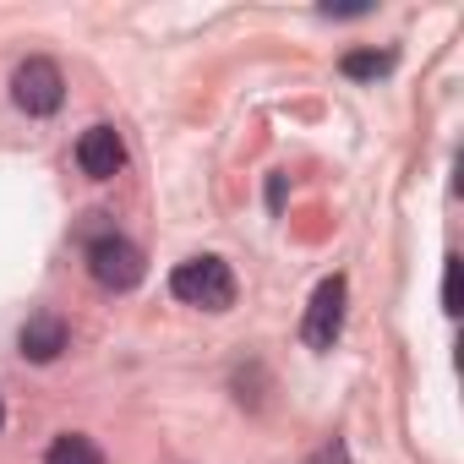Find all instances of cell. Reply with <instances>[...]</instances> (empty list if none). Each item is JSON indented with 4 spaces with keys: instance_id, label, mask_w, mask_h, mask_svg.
Wrapping results in <instances>:
<instances>
[{
    "instance_id": "8fae6325",
    "label": "cell",
    "mask_w": 464,
    "mask_h": 464,
    "mask_svg": "<svg viewBox=\"0 0 464 464\" xmlns=\"http://www.w3.org/2000/svg\"><path fill=\"white\" fill-rule=\"evenodd\" d=\"M0 426H6V404H0Z\"/></svg>"
},
{
    "instance_id": "3957f363",
    "label": "cell",
    "mask_w": 464,
    "mask_h": 464,
    "mask_svg": "<svg viewBox=\"0 0 464 464\" xmlns=\"http://www.w3.org/2000/svg\"><path fill=\"white\" fill-rule=\"evenodd\" d=\"M12 99H17L23 115H55V110L66 104V77H61V66L44 61V55L23 61V66L12 72Z\"/></svg>"
},
{
    "instance_id": "30bf717a",
    "label": "cell",
    "mask_w": 464,
    "mask_h": 464,
    "mask_svg": "<svg viewBox=\"0 0 464 464\" xmlns=\"http://www.w3.org/2000/svg\"><path fill=\"white\" fill-rule=\"evenodd\" d=\"M301 464H350V448H344V442L334 437V442H323V448H312V453H306Z\"/></svg>"
},
{
    "instance_id": "7a4b0ae2",
    "label": "cell",
    "mask_w": 464,
    "mask_h": 464,
    "mask_svg": "<svg viewBox=\"0 0 464 464\" xmlns=\"http://www.w3.org/2000/svg\"><path fill=\"white\" fill-rule=\"evenodd\" d=\"M88 274H93V285H104V290H137L148 268H142V252H137L126 236L104 229V236L88 241Z\"/></svg>"
},
{
    "instance_id": "ba28073f",
    "label": "cell",
    "mask_w": 464,
    "mask_h": 464,
    "mask_svg": "<svg viewBox=\"0 0 464 464\" xmlns=\"http://www.w3.org/2000/svg\"><path fill=\"white\" fill-rule=\"evenodd\" d=\"M44 464H104V453H99V442H93V437L66 431V437H55V442H50Z\"/></svg>"
},
{
    "instance_id": "8992f818",
    "label": "cell",
    "mask_w": 464,
    "mask_h": 464,
    "mask_svg": "<svg viewBox=\"0 0 464 464\" xmlns=\"http://www.w3.org/2000/svg\"><path fill=\"white\" fill-rule=\"evenodd\" d=\"M66 323L55 317V312H34L28 323H23V334H17V350H23V361H34V366H50V361H61V350H66Z\"/></svg>"
},
{
    "instance_id": "5b68a950",
    "label": "cell",
    "mask_w": 464,
    "mask_h": 464,
    "mask_svg": "<svg viewBox=\"0 0 464 464\" xmlns=\"http://www.w3.org/2000/svg\"><path fill=\"white\" fill-rule=\"evenodd\" d=\"M121 164H126V142H121L115 126H88V131L77 137V169H82L88 180L121 175Z\"/></svg>"
},
{
    "instance_id": "277c9868",
    "label": "cell",
    "mask_w": 464,
    "mask_h": 464,
    "mask_svg": "<svg viewBox=\"0 0 464 464\" xmlns=\"http://www.w3.org/2000/svg\"><path fill=\"white\" fill-rule=\"evenodd\" d=\"M344 301H350L344 274H328V279L312 290V306H306V323H301L306 350H334V344H339V334H344Z\"/></svg>"
},
{
    "instance_id": "6da1fadb",
    "label": "cell",
    "mask_w": 464,
    "mask_h": 464,
    "mask_svg": "<svg viewBox=\"0 0 464 464\" xmlns=\"http://www.w3.org/2000/svg\"><path fill=\"white\" fill-rule=\"evenodd\" d=\"M169 290H175V301L202 306V312H229L236 306V274H229L224 257H186L169 274Z\"/></svg>"
},
{
    "instance_id": "9c48e42d",
    "label": "cell",
    "mask_w": 464,
    "mask_h": 464,
    "mask_svg": "<svg viewBox=\"0 0 464 464\" xmlns=\"http://www.w3.org/2000/svg\"><path fill=\"white\" fill-rule=\"evenodd\" d=\"M442 312H448V317L464 312V301H459V257L442 263Z\"/></svg>"
},
{
    "instance_id": "52a82bcc",
    "label": "cell",
    "mask_w": 464,
    "mask_h": 464,
    "mask_svg": "<svg viewBox=\"0 0 464 464\" xmlns=\"http://www.w3.org/2000/svg\"><path fill=\"white\" fill-rule=\"evenodd\" d=\"M339 72H344L350 82H377V77L393 72V50H350V55L339 61Z\"/></svg>"
}]
</instances>
